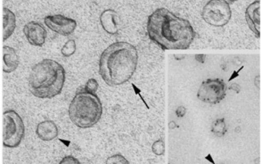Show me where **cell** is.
<instances>
[{"label":"cell","mask_w":262,"mask_h":164,"mask_svg":"<svg viewBox=\"0 0 262 164\" xmlns=\"http://www.w3.org/2000/svg\"><path fill=\"white\" fill-rule=\"evenodd\" d=\"M76 44L74 39H69L63 46L61 52L64 57H70L75 53Z\"/></svg>","instance_id":"obj_16"},{"label":"cell","mask_w":262,"mask_h":164,"mask_svg":"<svg viewBox=\"0 0 262 164\" xmlns=\"http://www.w3.org/2000/svg\"><path fill=\"white\" fill-rule=\"evenodd\" d=\"M23 32L32 46L42 47L46 42L47 32L42 24L32 21L25 25Z\"/></svg>","instance_id":"obj_9"},{"label":"cell","mask_w":262,"mask_h":164,"mask_svg":"<svg viewBox=\"0 0 262 164\" xmlns=\"http://www.w3.org/2000/svg\"><path fill=\"white\" fill-rule=\"evenodd\" d=\"M66 72L57 61L45 59L34 66L29 77L30 92L40 98H52L62 92Z\"/></svg>","instance_id":"obj_3"},{"label":"cell","mask_w":262,"mask_h":164,"mask_svg":"<svg viewBox=\"0 0 262 164\" xmlns=\"http://www.w3.org/2000/svg\"><path fill=\"white\" fill-rule=\"evenodd\" d=\"M202 18L210 26L223 27L230 21L232 11L226 1L211 0L203 8Z\"/></svg>","instance_id":"obj_6"},{"label":"cell","mask_w":262,"mask_h":164,"mask_svg":"<svg viewBox=\"0 0 262 164\" xmlns=\"http://www.w3.org/2000/svg\"><path fill=\"white\" fill-rule=\"evenodd\" d=\"M152 152L155 154L158 155H162L165 153V144L161 140L156 141L152 145Z\"/></svg>","instance_id":"obj_18"},{"label":"cell","mask_w":262,"mask_h":164,"mask_svg":"<svg viewBox=\"0 0 262 164\" xmlns=\"http://www.w3.org/2000/svg\"><path fill=\"white\" fill-rule=\"evenodd\" d=\"M4 117L3 145L14 149L20 144L25 135V126L18 113L10 110L5 111Z\"/></svg>","instance_id":"obj_5"},{"label":"cell","mask_w":262,"mask_h":164,"mask_svg":"<svg viewBox=\"0 0 262 164\" xmlns=\"http://www.w3.org/2000/svg\"><path fill=\"white\" fill-rule=\"evenodd\" d=\"M129 162L125 159L124 156L121 154H116L109 157L106 161V163L118 164V163H129Z\"/></svg>","instance_id":"obj_17"},{"label":"cell","mask_w":262,"mask_h":164,"mask_svg":"<svg viewBox=\"0 0 262 164\" xmlns=\"http://www.w3.org/2000/svg\"><path fill=\"white\" fill-rule=\"evenodd\" d=\"M138 60V52L134 46L126 42L114 43L101 55L100 75L109 86L124 84L134 75Z\"/></svg>","instance_id":"obj_2"},{"label":"cell","mask_w":262,"mask_h":164,"mask_svg":"<svg viewBox=\"0 0 262 164\" xmlns=\"http://www.w3.org/2000/svg\"><path fill=\"white\" fill-rule=\"evenodd\" d=\"M44 22L49 29L63 36L71 35L77 27L75 20L61 14L46 16Z\"/></svg>","instance_id":"obj_8"},{"label":"cell","mask_w":262,"mask_h":164,"mask_svg":"<svg viewBox=\"0 0 262 164\" xmlns=\"http://www.w3.org/2000/svg\"><path fill=\"white\" fill-rule=\"evenodd\" d=\"M147 31L150 39L163 51L186 50L195 36L189 21L165 8H158L149 16Z\"/></svg>","instance_id":"obj_1"},{"label":"cell","mask_w":262,"mask_h":164,"mask_svg":"<svg viewBox=\"0 0 262 164\" xmlns=\"http://www.w3.org/2000/svg\"><path fill=\"white\" fill-rule=\"evenodd\" d=\"M226 90V85L223 79L209 78L202 81L196 96L203 102L216 105L224 99Z\"/></svg>","instance_id":"obj_7"},{"label":"cell","mask_w":262,"mask_h":164,"mask_svg":"<svg viewBox=\"0 0 262 164\" xmlns=\"http://www.w3.org/2000/svg\"><path fill=\"white\" fill-rule=\"evenodd\" d=\"M59 131L55 123L47 120L40 122L37 126L36 134L41 140L51 141L58 136Z\"/></svg>","instance_id":"obj_12"},{"label":"cell","mask_w":262,"mask_h":164,"mask_svg":"<svg viewBox=\"0 0 262 164\" xmlns=\"http://www.w3.org/2000/svg\"><path fill=\"white\" fill-rule=\"evenodd\" d=\"M60 164H78L80 163L78 159L70 155L64 157L60 162Z\"/></svg>","instance_id":"obj_20"},{"label":"cell","mask_w":262,"mask_h":164,"mask_svg":"<svg viewBox=\"0 0 262 164\" xmlns=\"http://www.w3.org/2000/svg\"><path fill=\"white\" fill-rule=\"evenodd\" d=\"M103 113L102 103L96 94L79 90L71 101L69 110V117L80 128L94 126L100 120Z\"/></svg>","instance_id":"obj_4"},{"label":"cell","mask_w":262,"mask_h":164,"mask_svg":"<svg viewBox=\"0 0 262 164\" xmlns=\"http://www.w3.org/2000/svg\"><path fill=\"white\" fill-rule=\"evenodd\" d=\"M211 131L215 136L221 137L225 136L227 133V126L224 118L217 119L213 122Z\"/></svg>","instance_id":"obj_15"},{"label":"cell","mask_w":262,"mask_h":164,"mask_svg":"<svg viewBox=\"0 0 262 164\" xmlns=\"http://www.w3.org/2000/svg\"><path fill=\"white\" fill-rule=\"evenodd\" d=\"M16 28L14 13L6 7L4 8V42L10 38Z\"/></svg>","instance_id":"obj_14"},{"label":"cell","mask_w":262,"mask_h":164,"mask_svg":"<svg viewBox=\"0 0 262 164\" xmlns=\"http://www.w3.org/2000/svg\"><path fill=\"white\" fill-rule=\"evenodd\" d=\"M246 20L249 28L259 38L260 35V2L256 1L251 4L245 12Z\"/></svg>","instance_id":"obj_10"},{"label":"cell","mask_w":262,"mask_h":164,"mask_svg":"<svg viewBox=\"0 0 262 164\" xmlns=\"http://www.w3.org/2000/svg\"><path fill=\"white\" fill-rule=\"evenodd\" d=\"M3 51V71L6 73H11L18 67V56L15 49L9 46H4Z\"/></svg>","instance_id":"obj_13"},{"label":"cell","mask_w":262,"mask_h":164,"mask_svg":"<svg viewBox=\"0 0 262 164\" xmlns=\"http://www.w3.org/2000/svg\"><path fill=\"white\" fill-rule=\"evenodd\" d=\"M100 20L103 29L108 34L115 35L118 32L119 17L117 12L106 10L100 15Z\"/></svg>","instance_id":"obj_11"},{"label":"cell","mask_w":262,"mask_h":164,"mask_svg":"<svg viewBox=\"0 0 262 164\" xmlns=\"http://www.w3.org/2000/svg\"><path fill=\"white\" fill-rule=\"evenodd\" d=\"M98 88V84L95 79L91 78L88 80L84 88L86 91L95 94Z\"/></svg>","instance_id":"obj_19"}]
</instances>
